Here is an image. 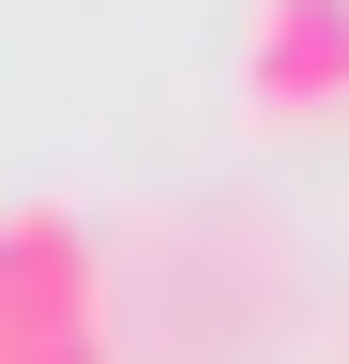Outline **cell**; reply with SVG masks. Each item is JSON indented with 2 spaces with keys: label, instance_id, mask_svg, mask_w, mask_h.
Wrapping results in <instances>:
<instances>
[{
  "label": "cell",
  "instance_id": "obj_1",
  "mask_svg": "<svg viewBox=\"0 0 349 364\" xmlns=\"http://www.w3.org/2000/svg\"><path fill=\"white\" fill-rule=\"evenodd\" d=\"M92 289H107V243L76 228L61 198L0 213V349H46V334H92Z\"/></svg>",
  "mask_w": 349,
  "mask_h": 364
},
{
  "label": "cell",
  "instance_id": "obj_2",
  "mask_svg": "<svg viewBox=\"0 0 349 364\" xmlns=\"http://www.w3.org/2000/svg\"><path fill=\"white\" fill-rule=\"evenodd\" d=\"M243 107L258 122L349 107V0H258L243 16Z\"/></svg>",
  "mask_w": 349,
  "mask_h": 364
},
{
  "label": "cell",
  "instance_id": "obj_3",
  "mask_svg": "<svg viewBox=\"0 0 349 364\" xmlns=\"http://www.w3.org/2000/svg\"><path fill=\"white\" fill-rule=\"evenodd\" d=\"M0 364H16V349H0Z\"/></svg>",
  "mask_w": 349,
  "mask_h": 364
}]
</instances>
